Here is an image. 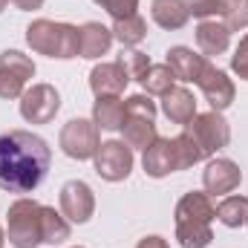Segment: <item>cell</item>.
Returning a JSON list of instances; mask_svg holds the SVG:
<instances>
[{
    "instance_id": "6",
    "label": "cell",
    "mask_w": 248,
    "mask_h": 248,
    "mask_svg": "<svg viewBox=\"0 0 248 248\" xmlns=\"http://www.w3.org/2000/svg\"><path fill=\"white\" fill-rule=\"evenodd\" d=\"M61 110V95L52 84H32L20 95V116L29 124H49Z\"/></svg>"
},
{
    "instance_id": "21",
    "label": "cell",
    "mask_w": 248,
    "mask_h": 248,
    "mask_svg": "<svg viewBox=\"0 0 248 248\" xmlns=\"http://www.w3.org/2000/svg\"><path fill=\"white\" fill-rule=\"evenodd\" d=\"M41 228H44V243L46 246H61V243H66L72 237L69 219L63 217L61 211H55L52 205L41 208Z\"/></svg>"
},
{
    "instance_id": "16",
    "label": "cell",
    "mask_w": 248,
    "mask_h": 248,
    "mask_svg": "<svg viewBox=\"0 0 248 248\" xmlns=\"http://www.w3.org/2000/svg\"><path fill=\"white\" fill-rule=\"evenodd\" d=\"M205 55H196L190 46H170L168 49V66L170 72L176 75V81H187V84H196L202 69H205Z\"/></svg>"
},
{
    "instance_id": "24",
    "label": "cell",
    "mask_w": 248,
    "mask_h": 248,
    "mask_svg": "<svg viewBox=\"0 0 248 248\" xmlns=\"http://www.w3.org/2000/svg\"><path fill=\"white\" fill-rule=\"evenodd\" d=\"M173 81H176V75L170 72L168 63H150V69L141 75V87H144L147 95H165V93H170Z\"/></svg>"
},
{
    "instance_id": "23",
    "label": "cell",
    "mask_w": 248,
    "mask_h": 248,
    "mask_svg": "<svg viewBox=\"0 0 248 248\" xmlns=\"http://www.w3.org/2000/svg\"><path fill=\"white\" fill-rule=\"evenodd\" d=\"M217 219L225 225V228H243L248 219V199L240 193H231L225 196L219 205H217Z\"/></svg>"
},
{
    "instance_id": "13",
    "label": "cell",
    "mask_w": 248,
    "mask_h": 248,
    "mask_svg": "<svg viewBox=\"0 0 248 248\" xmlns=\"http://www.w3.org/2000/svg\"><path fill=\"white\" fill-rule=\"evenodd\" d=\"M113 46V29H107L98 20H90L84 26H78V58H101L107 55Z\"/></svg>"
},
{
    "instance_id": "28",
    "label": "cell",
    "mask_w": 248,
    "mask_h": 248,
    "mask_svg": "<svg viewBox=\"0 0 248 248\" xmlns=\"http://www.w3.org/2000/svg\"><path fill=\"white\" fill-rule=\"evenodd\" d=\"M119 63L127 72V78H136V81H141V75L150 69V58L144 52H139V49H124L119 55Z\"/></svg>"
},
{
    "instance_id": "31",
    "label": "cell",
    "mask_w": 248,
    "mask_h": 248,
    "mask_svg": "<svg viewBox=\"0 0 248 248\" xmlns=\"http://www.w3.org/2000/svg\"><path fill=\"white\" fill-rule=\"evenodd\" d=\"M93 3H98L104 12H110L113 20L130 17V15H136V9H139V0H93Z\"/></svg>"
},
{
    "instance_id": "27",
    "label": "cell",
    "mask_w": 248,
    "mask_h": 248,
    "mask_svg": "<svg viewBox=\"0 0 248 248\" xmlns=\"http://www.w3.org/2000/svg\"><path fill=\"white\" fill-rule=\"evenodd\" d=\"M0 66L12 69V72L20 75L23 81H29V78L35 75V61H32L29 55L17 52V49H6V52H0Z\"/></svg>"
},
{
    "instance_id": "32",
    "label": "cell",
    "mask_w": 248,
    "mask_h": 248,
    "mask_svg": "<svg viewBox=\"0 0 248 248\" xmlns=\"http://www.w3.org/2000/svg\"><path fill=\"white\" fill-rule=\"evenodd\" d=\"M231 69H234V75L248 81V35L240 38V44H237V49L231 55Z\"/></svg>"
},
{
    "instance_id": "3",
    "label": "cell",
    "mask_w": 248,
    "mask_h": 248,
    "mask_svg": "<svg viewBox=\"0 0 248 248\" xmlns=\"http://www.w3.org/2000/svg\"><path fill=\"white\" fill-rule=\"evenodd\" d=\"M26 44L32 52L46 58H61V61L78 58V26L38 17L26 26Z\"/></svg>"
},
{
    "instance_id": "35",
    "label": "cell",
    "mask_w": 248,
    "mask_h": 248,
    "mask_svg": "<svg viewBox=\"0 0 248 248\" xmlns=\"http://www.w3.org/2000/svg\"><path fill=\"white\" fill-rule=\"evenodd\" d=\"M20 12H35V9H41L44 6V0H12Z\"/></svg>"
},
{
    "instance_id": "29",
    "label": "cell",
    "mask_w": 248,
    "mask_h": 248,
    "mask_svg": "<svg viewBox=\"0 0 248 248\" xmlns=\"http://www.w3.org/2000/svg\"><path fill=\"white\" fill-rule=\"evenodd\" d=\"M23 87H26V81H23L20 75H15L12 69L0 66V98H6V101L20 98V95H23Z\"/></svg>"
},
{
    "instance_id": "15",
    "label": "cell",
    "mask_w": 248,
    "mask_h": 248,
    "mask_svg": "<svg viewBox=\"0 0 248 248\" xmlns=\"http://www.w3.org/2000/svg\"><path fill=\"white\" fill-rule=\"evenodd\" d=\"M196 46L202 49V55L214 58V55H222L228 46H231V29L217 20V17H208V20H199L196 26Z\"/></svg>"
},
{
    "instance_id": "39",
    "label": "cell",
    "mask_w": 248,
    "mask_h": 248,
    "mask_svg": "<svg viewBox=\"0 0 248 248\" xmlns=\"http://www.w3.org/2000/svg\"><path fill=\"white\" fill-rule=\"evenodd\" d=\"M246 225H248V219H246Z\"/></svg>"
},
{
    "instance_id": "7",
    "label": "cell",
    "mask_w": 248,
    "mask_h": 248,
    "mask_svg": "<svg viewBox=\"0 0 248 248\" xmlns=\"http://www.w3.org/2000/svg\"><path fill=\"white\" fill-rule=\"evenodd\" d=\"M185 130L199 141V147H202L208 156H214L217 150L228 147V141H231V127L222 119V113H217V110H211V113H196V116L185 124Z\"/></svg>"
},
{
    "instance_id": "12",
    "label": "cell",
    "mask_w": 248,
    "mask_h": 248,
    "mask_svg": "<svg viewBox=\"0 0 248 248\" xmlns=\"http://www.w3.org/2000/svg\"><path fill=\"white\" fill-rule=\"evenodd\" d=\"M240 182H243L240 165L231 159H222V156L211 159L202 170V185H205V193H211V196H225V193L237 190Z\"/></svg>"
},
{
    "instance_id": "26",
    "label": "cell",
    "mask_w": 248,
    "mask_h": 248,
    "mask_svg": "<svg viewBox=\"0 0 248 248\" xmlns=\"http://www.w3.org/2000/svg\"><path fill=\"white\" fill-rule=\"evenodd\" d=\"M176 147H179V159H182V170L185 168H193V165H199L202 159H208V153L199 147V141L187 133V130H182L179 136H176Z\"/></svg>"
},
{
    "instance_id": "34",
    "label": "cell",
    "mask_w": 248,
    "mask_h": 248,
    "mask_svg": "<svg viewBox=\"0 0 248 248\" xmlns=\"http://www.w3.org/2000/svg\"><path fill=\"white\" fill-rule=\"evenodd\" d=\"M136 248H170V246H168V240H165V237H159V234H150V237L139 240V246H136Z\"/></svg>"
},
{
    "instance_id": "19",
    "label": "cell",
    "mask_w": 248,
    "mask_h": 248,
    "mask_svg": "<svg viewBox=\"0 0 248 248\" xmlns=\"http://www.w3.org/2000/svg\"><path fill=\"white\" fill-rule=\"evenodd\" d=\"M150 15H153L156 26H162L168 32L182 29L187 20H190V9H187L185 0H153Z\"/></svg>"
},
{
    "instance_id": "8",
    "label": "cell",
    "mask_w": 248,
    "mask_h": 248,
    "mask_svg": "<svg viewBox=\"0 0 248 248\" xmlns=\"http://www.w3.org/2000/svg\"><path fill=\"white\" fill-rule=\"evenodd\" d=\"M93 162H95V173L104 182H124L133 173V150L124 144L122 139L101 141V147L93 156Z\"/></svg>"
},
{
    "instance_id": "4",
    "label": "cell",
    "mask_w": 248,
    "mask_h": 248,
    "mask_svg": "<svg viewBox=\"0 0 248 248\" xmlns=\"http://www.w3.org/2000/svg\"><path fill=\"white\" fill-rule=\"evenodd\" d=\"M41 202L35 199H17L6 211V237L15 248H38L44 243L41 228Z\"/></svg>"
},
{
    "instance_id": "9",
    "label": "cell",
    "mask_w": 248,
    "mask_h": 248,
    "mask_svg": "<svg viewBox=\"0 0 248 248\" xmlns=\"http://www.w3.org/2000/svg\"><path fill=\"white\" fill-rule=\"evenodd\" d=\"M141 168H144V173L153 176V179H162V176H170V173L182 170V159H179L176 139H162V136H156V139L150 141V147H144Z\"/></svg>"
},
{
    "instance_id": "11",
    "label": "cell",
    "mask_w": 248,
    "mask_h": 248,
    "mask_svg": "<svg viewBox=\"0 0 248 248\" xmlns=\"http://www.w3.org/2000/svg\"><path fill=\"white\" fill-rule=\"evenodd\" d=\"M61 214L69 219V222H90L93 214H95V193L93 187L81 179H72L61 187Z\"/></svg>"
},
{
    "instance_id": "2",
    "label": "cell",
    "mask_w": 248,
    "mask_h": 248,
    "mask_svg": "<svg viewBox=\"0 0 248 248\" xmlns=\"http://www.w3.org/2000/svg\"><path fill=\"white\" fill-rule=\"evenodd\" d=\"M176 240L182 248H208L214 240L211 222L217 219V205L211 193L190 190L176 202Z\"/></svg>"
},
{
    "instance_id": "5",
    "label": "cell",
    "mask_w": 248,
    "mask_h": 248,
    "mask_svg": "<svg viewBox=\"0 0 248 248\" xmlns=\"http://www.w3.org/2000/svg\"><path fill=\"white\" fill-rule=\"evenodd\" d=\"M58 147L63 150V156H69V159H78V162L93 159L98 153V147H101V136H98L95 122L93 119H69L61 127Z\"/></svg>"
},
{
    "instance_id": "1",
    "label": "cell",
    "mask_w": 248,
    "mask_h": 248,
    "mask_svg": "<svg viewBox=\"0 0 248 248\" xmlns=\"http://www.w3.org/2000/svg\"><path fill=\"white\" fill-rule=\"evenodd\" d=\"M52 165L49 144L29 130L0 136V187L9 193H32Z\"/></svg>"
},
{
    "instance_id": "36",
    "label": "cell",
    "mask_w": 248,
    "mask_h": 248,
    "mask_svg": "<svg viewBox=\"0 0 248 248\" xmlns=\"http://www.w3.org/2000/svg\"><path fill=\"white\" fill-rule=\"evenodd\" d=\"M6 246V231H3V228H0V248Z\"/></svg>"
},
{
    "instance_id": "37",
    "label": "cell",
    "mask_w": 248,
    "mask_h": 248,
    "mask_svg": "<svg viewBox=\"0 0 248 248\" xmlns=\"http://www.w3.org/2000/svg\"><path fill=\"white\" fill-rule=\"evenodd\" d=\"M6 6H9V0H0V12H3V9H6Z\"/></svg>"
},
{
    "instance_id": "10",
    "label": "cell",
    "mask_w": 248,
    "mask_h": 248,
    "mask_svg": "<svg viewBox=\"0 0 248 248\" xmlns=\"http://www.w3.org/2000/svg\"><path fill=\"white\" fill-rule=\"evenodd\" d=\"M196 87L202 90L205 101H208L211 110H217V113H222V110H228V107L234 104L237 87H234V81L228 78V72L219 69V66H214V63H205V69H202Z\"/></svg>"
},
{
    "instance_id": "33",
    "label": "cell",
    "mask_w": 248,
    "mask_h": 248,
    "mask_svg": "<svg viewBox=\"0 0 248 248\" xmlns=\"http://www.w3.org/2000/svg\"><path fill=\"white\" fill-rule=\"evenodd\" d=\"M231 32H243V29H248V0H240L237 6H234V12L222 20Z\"/></svg>"
},
{
    "instance_id": "17",
    "label": "cell",
    "mask_w": 248,
    "mask_h": 248,
    "mask_svg": "<svg viewBox=\"0 0 248 248\" xmlns=\"http://www.w3.org/2000/svg\"><path fill=\"white\" fill-rule=\"evenodd\" d=\"M162 113L173 124H182L185 127L196 116V98H193V93L185 90V87H173L170 93L162 95Z\"/></svg>"
},
{
    "instance_id": "25",
    "label": "cell",
    "mask_w": 248,
    "mask_h": 248,
    "mask_svg": "<svg viewBox=\"0 0 248 248\" xmlns=\"http://www.w3.org/2000/svg\"><path fill=\"white\" fill-rule=\"evenodd\" d=\"M187 9H190V17H199V20H208V17H228L234 12V6L240 0H185Z\"/></svg>"
},
{
    "instance_id": "30",
    "label": "cell",
    "mask_w": 248,
    "mask_h": 248,
    "mask_svg": "<svg viewBox=\"0 0 248 248\" xmlns=\"http://www.w3.org/2000/svg\"><path fill=\"white\" fill-rule=\"evenodd\" d=\"M124 110H127V116H144V119H156V101L150 98V95H144V93H139V95H130L127 101H124Z\"/></svg>"
},
{
    "instance_id": "22",
    "label": "cell",
    "mask_w": 248,
    "mask_h": 248,
    "mask_svg": "<svg viewBox=\"0 0 248 248\" xmlns=\"http://www.w3.org/2000/svg\"><path fill=\"white\" fill-rule=\"evenodd\" d=\"M147 38V20L136 12L130 17H119L113 20V41H119L122 46H136Z\"/></svg>"
},
{
    "instance_id": "38",
    "label": "cell",
    "mask_w": 248,
    "mask_h": 248,
    "mask_svg": "<svg viewBox=\"0 0 248 248\" xmlns=\"http://www.w3.org/2000/svg\"><path fill=\"white\" fill-rule=\"evenodd\" d=\"M72 248H84V246H72Z\"/></svg>"
},
{
    "instance_id": "20",
    "label": "cell",
    "mask_w": 248,
    "mask_h": 248,
    "mask_svg": "<svg viewBox=\"0 0 248 248\" xmlns=\"http://www.w3.org/2000/svg\"><path fill=\"white\" fill-rule=\"evenodd\" d=\"M122 133H124L122 141L130 150H144V147H150V141L159 136V133H156V119H144V116H127Z\"/></svg>"
},
{
    "instance_id": "18",
    "label": "cell",
    "mask_w": 248,
    "mask_h": 248,
    "mask_svg": "<svg viewBox=\"0 0 248 248\" xmlns=\"http://www.w3.org/2000/svg\"><path fill=\"white\" fill-rule=\"evenodd\" d=\"M127 119V110H124L122 95H107V98H95L93 104V122L98 130H107V133H116L124 127Z\"/></svg>"
},
{
    "instance_id": "14",
    "label": "cell",
    "mask_w": 248,
    "mask_h": 248,
    "mask_svg": "<svg viewBox=\"0 0 248 248\" xmlns=\"http://www.w3.org/2000/svg\"><path fill=\"white\" fill-rule=\"evenodd\" d=\"M127 84H130V78H127V72L122 69L119 61L98 63V66H93V72H90V90L95 93V98L122 95Z\"/></svg>"
}]
</instances>
